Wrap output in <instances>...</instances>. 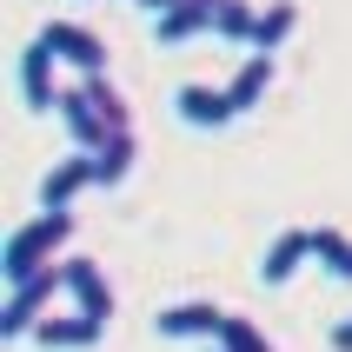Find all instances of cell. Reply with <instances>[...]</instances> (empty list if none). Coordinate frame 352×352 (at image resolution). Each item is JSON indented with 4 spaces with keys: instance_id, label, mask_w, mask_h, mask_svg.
<instances>
[{
    "instance_id": "1",
    "label": "cell",
    "mask_w": 352,
    "mask_h": 352,
    "mask_svg": "<svg viewBox=\"0 0 352 352\" xmlns=\"http://www.w3.org/2000/svg\"><path fill=\"white\" fill-rule=\"evenodd\" d=\"M67 239H74V213H34L27 226H14V233H7L0 279H7V286L40 279L47 266H60V259H67Z\"/></svg>"
},
{
    "instance_id": "2",
    "label": "cell",
    "mask_w": 352,
    "mask_h": 352,
    "mask_svg": "<svg viewBox=\"0 0 352 352\" xmlns=\"http://www.w3.org/2000/svg\"><path fill=\"white\" fill-rule=\"evenodd\" d=\"M54 299H67V266H47V273L27 279V286H7V299H0V339H7V346L34 339V326L54 313Z\"/></svg>"
},
{
    "instance_id": "3",
    "label": "cell",
    "mask_w": 352,
    "mask_h": 352,
    "mask_svg": "<svg viewBox=\"0 0 352 352\" xmlns=\"http://www.w3.org/2000/svg\"><path fill=\"white\" fill-rule=\"evenodd\" d=\"M40 40L60 54V67H74L80 80H107V40L94 27H80V20H47Z\"/></svg>"
},
{
    "instance_id": "4",
    "label": "cell",
    "mask_w": 352,
    "mask_h": 352,
    "mask_svg": "<svg viewBox=\"0 0 352 352\" xmlns=\"http://www.w3.org/2000/svg\"><path fill=\"white\" fill-rule=\"evenodd\" d=\"M60 126H67V140H74V153H100L107 140H113V126H107V113L94 107V94H87V80H74L67 94H60Z\"/></svg>"
},
{
    "instance_id": "5",
    "label": "cell",
    "mask_w": 352,
    "mask_h": 352,
    "mask_svg": "<svg viewBox=\"0 0 352 352\" xmlns=\"http://www.w3.org/2000/svg\"><path fill=\"white\" fill-rule=\"evenodd\" d=\"M60 94H67V87H60V54L34 34V40H27V54H20V100H27L34 113H54Z\"/></svg>"
},
{
    "instance_id": "6",
    "label": "cell",
    "mask_w": 352,
    "mask_h": 352,
    "mask_svg": "<svg viewBox=\"0 0 352 352\" xmlns=\"http://www.w3.org/2000/svg\"><path fill=\"white\" fill-rule=\"evenodd\" d=\"M173 113L193 126V133H219V126H233L239 107L226 87H206V80H186V87H173Z\"/></svg>"
},
{
    "instance_id": "7",
    "label": "cell",
    "mask_w": 352,
    "mask_h": 352,
    "mask_svg": "<svg viewBox=\"0 0 352 352\" xmlns=\"http://www.w3.org/2000/svg\"><path fill=\"white\" fill-rule=\"evenodd\" d=\"M219 326H226V313H219L213 299H173V306H160V313H153V333L160 339H199V346H219Z\"/></svg>"
},
{
    "instance_id": "8",
    "label": "cell",
    "mask_w": 352,
    "mask_h": 352,
    "mask_svg": "<svg viewBox=\"0 0 352 352\" xmlns=\"http://www.w3.org/2000/svg\"><path fill=\"white\" fill-rule=\"evenodd\" d=\"M94 186V153H67L40 173V213H74V199Z\"/></svg>"
},
{
    "instance_id": "9",
    "label": "cell",
    "mask_w": 352,
    "mask_h": 352,
    "mask_svg": "<svg viewBox=\"0 0 352 352\" xmlns=\"http://www.w3.org/2000/svg\"><path fill=\"white\" fill-rule=\"evenodd\" d=\"M67 266V299H74L87 319H100V326H113V286H107V273H100V259H60Z\"/></svg>"
},
{
    "instance_id": "10",
    "label": "cell",
    "mask_w": 352,
    "mask_h": 352,
    "mask_svg": "<svg viewBox=\"0 0 352 352\" xmlns=\"http://www.w3.org/2000/svg\"><path fill=\"white\" fill-rule=\"evenodd\" d=\"M107 339V326L100 319H87L80 306H67V313H47L34 326V346H47V352H87V346H100Z\"/></svg>"
},
{
    "instance_id": "11",
    "label": "cell",
    "mask_w": 352,
    "mask_h": 352,
    "mask_svg": "<svg viewBox=\"0 0 352 352\" xmlns=\"http://www.w3.org/2000/svg\"><path fill=\"white\" fill-rule=\"evenodd\" d=\"M313 259V233L306 226H286V233H273V246L259 253V286H293V273Z\"/></svg>"
},
{
    "instance_id": "12",
    "label": "cell",
    "mask_w": 352,
    "mask_h": 352,
    "mask_svg": "<svg viewBox=\"0 0 352 352\" xmlns=\"http://www.w3.org/2000/svg\"><path fill=\"white\" fill-rule=\"evenodd\" d=\"M273 74H279V67H273V54H246V60L233 67V80H226V94H233V107H239V113H253L259 100L273 94Z\"/></svg>"
},
{
    "instance_id": "13",
    "label": "cell",
    "mask_w": 352,
    "mask_h": 352,
    "mask_svg": "<svg viewBox=\"0 0 352 352\" xmlns=\"http://www.w3.org/2000/svg\"><path fill=\"white\" fill-rule=\"evenodd\" d=\"M293 34H299V0H266V7H259V27H253V47H246V54H279Z\"/></svg>"
},
{
    "instance_id": "14",
    "label": "cell",
    "mask_w": 352,
    "mask_h": 352,
    "mask_svg": "<svg viewBox=\"0 0 352 352\" xmlns=\"http://www.w3.org/2000/svg\"><path fill=\"white\" fill-rule=\"evenodd\" d=\"M199 34H213V14H206L199 0H179L173 14L153 20V40H160V47H186V40H199Z\"/></svg>"
},
{
    "instance_id": "15",
    "label": "cell",
    "mask_w": 352,
    "mask_h": 352,
    "mask_svg": "<svg viewBox=\"0 0 352 352\" xmlns=\"http://www.w3.org/2000/svg\"><path fill=\"white\" fill-rule=\"evenodd\" d=\"M313 259L339 279V286H352V233H339V226H313Z\"/></svg>"
},
{
    "instance_id": "16",
    "label": "cell",
    "mask_w": 352,
    "mask_h": 352,
    "mask_svg": "<svg viewBox=\"0 0 352 352\" xmlns=\"http://www.w3.org/2000/svg\"><path fill=\"white\" fill-rule=\"evenodd\" d=\"M133 153H140V146H133V133H113V140H107V146L94 153V186H120V179L133 173Z\"/></svg>"
},
{
    "instance_id": "17",
    "label": "cell",
    "mask_w": 352,
    "mask_h": 352,
    "mask_svg": "<svg viewBox=\"0 0 352 352\" xmlns=\"http://www.w3.org/2000/svg\"><path fill=\"white\" fill-rule=\"evenodd\" d=\"M253 27H259V7H253V0H219V14H213V34L219 40L253 47Z\"/></svg>"
},
{
    "instance_id": "18",
    "label": "cell",
    "mask_w": 352,
    "mask_h": 352,
    "mask_svg": "<svg viewBox=\"0 0 352 352\" xmlns=\"http://www.w3.org/2000/svg\"><path fill=\"white\" fill-rule=\"evenodd\" d=\"M219 352H279V346L266 339V326H253L246 313H226V326H219Z\"/></svg>"
},
{
    "instance_id": "19",
    "label": "cell",
    "mask_w": 352,
    "mask_h": 352,
    "mask_svg": "<svg viewBox=\"0 0 352 352\" xmlns=\"http://www.w3.org/2000/svg\"><path fill=\"white\" fill-rule=\"evenodd\" d=\"M87 94H94V107L107 113V126H113V133H133V113H126V100H120L113 80H87Z\"/></svg>"
},
{
    "instance_id": "20",
    "label": "cell",
    "mask_w": 352,
    "mask_h": 352,
    "mask_svg": "<svg viewBox=\"0 0 352 352\" xmlns=\"http://www.w3.org/2000/svg\"><path fill=\"white\" fill-rule=\"evenodd\" d=\"M326 346H333V352H352V313H346V319H339L333 333H326Z\"/></svg>"
},
{
    "instance_id": "21",
    "label": "cell",
    "mask_w": 352,
    "mask_h": 352,
    "mask_svg": "<svg viewBox=\"0 0 352 352\" xmlns=\"http://www.w3.org/2000/svg\"><path fill=\"white\" fill-rule=\"evenodd\" d=\"M133 7H140V14H153V20H160V14H173L179 0H133Z\"/></svg>"
},
{
    "instance_id": "22",
    "label": "cell",
    "mask_w": 352,
    "mask_h": 352,
    "mask_svg": "<svg viewBox=\"0 0 352 352\" xmlns=\"http://www.w3.org/2000/svg\"><path fill=\"white\" fill-rule=\"evenodd\" d=\"M199 7H206V14H219V0H199Z\"/></svg>"
},
{
    "instance_id": "23",
    "label": "cell",
    "mask_w": 352,
    "mask_h": 352,
    "mask_svg": "<svg viewBox=\"0 0 352 352\" xmlns=\"http://www.w3.org/2000/svg\"><path fill=\"white\" fill-rule=\"evenodd\" d=\"M206 352H219V346H206Z\"/></svg>"
}]
</instances>
